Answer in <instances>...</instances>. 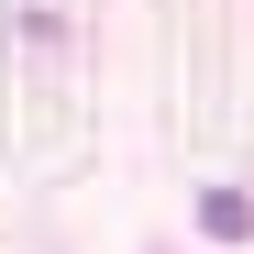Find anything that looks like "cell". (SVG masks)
Masks as SVG:
<instances>
[{
  "instance_id": "cell-1",
  "label": "cell",
  "mask_w": 254,
  "mask_h": 254,
  "mask_svg": "<svg viewBox=\"0 0 254 254\" xmlns=\"http://www.w3.org/2000/svg\"><path fill=\"white\" fill-rule=\"evenodd\" d=\"M199 232H210V243H254V199H243V188H210V199H199Z\"/></svg>"
}]
</instances>
